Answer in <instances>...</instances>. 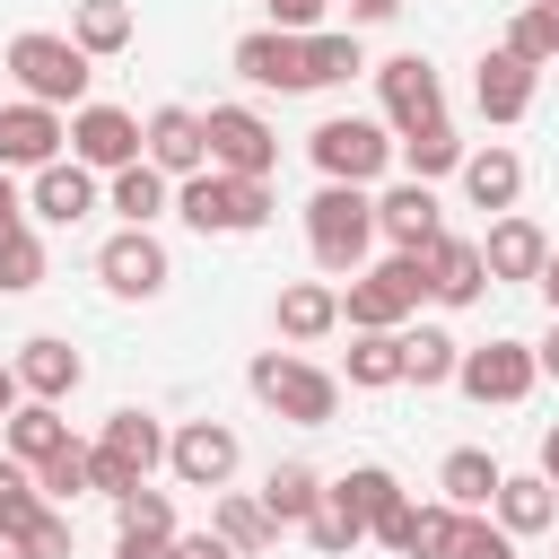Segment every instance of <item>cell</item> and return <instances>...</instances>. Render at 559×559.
I'll return each instance as SVG.
<instances>
[{
    "label": "cell",
    "mask_w": 559,
    "mask_h": 559,
    "mask_svg": "<svg viewBox=\"0 0 559 559\" xmlns=\"http://www.w3.org/2000/svg\"><path fill=\"white\" fill-rule=\"evenodd\" d=\"M533 87H542V70H533V61H515V52H480L472 105H480L489 122H524V114H533Z\"/></svg>",
    "instance_id": "22"
},
{
    "label": "cell",
    "mask_w": 559,
    "mask_h": 559,
    "mask_svg": "<svg viewBox=\"0 0 559 559\" xmlns=\"http://www.w3.org/2000/svg\"><path fill=\"white\" fill-rule=\"evenodd\" d=\"M245 384H253L262 411H280V419H297V428H332V411H341V376L314 367L306 349H262V358L245 367Z\"/></svg>",
    "instance_id": "3"
},
{
    "label": "cell",
    "mask_w": 559,
    "mask_h": 559,
    "mask_svg": "<svg viewBox=\"0 0 559 559\" xmlns=\"http://www.w3.org/2000/svg\"><path fill=\"white\" fill-rule=\"evenodd\" d=\"M454 384H463L480 411H489V402H498V411H507V402H524V393L542 384L533 341H480V349H463V358H454Z\"/></svg>",
    "instance_id": "10"
},
{
    "label": "cell",
    "mask_w": 559,
    "mask_h": 559,
    "mask_svg": "<svg viewBox=\"0 0 559 559\" xmlns=\"http://www.w3.org/2000/svg\"><path fill=\"white\" fill-rule=\"evenodd\" d=\"M236 79L245 87H280V96H297L306 87V35H280V26H253V35H236Z\"/></svg>",
    "instance_id": "16"
},
{
    "label": "cell",
    "mask_w": 559,
    "mask_h": 559,
    "mask_svg": "<svg viewBox=\"0 0 559 559\" xmlns=\"http://www.w3.org/2000/svg\"><path fill=\"white\" fill-rule=\"evenodd\" d=\"M114 524H122V533H148V542H175V498L140 480V489L114 498Z\"/></svg>",
    "instance_id": "41"
},
{
    "label": "cell",
    "mask_w": 559,
    "mask_h": 559,
    "mask_svg": "<svg viewBox=\"0 0 559 559\" xmlns=\"http://www.w3.org/2000/svg\"><path fill=\"white\" fill-rule=\"evenodd\" d=\"M419 262H428V297L437 306H480V288H489V262H480V245L472 236H428L419 245Z\"/></svg>",
    "instance_id": "17"
},
{
    "label": "cell",
    "mask_w": 559,
    "mask_h": 559,
    "mask_svg": "<svg viewBox=\"0 0 559 559\" xmlns=\"http://www.w3.org/2000/svg\"><path fill=\"white\" fill-rule=\"evenodd\" d=\"M533 367H542V376H559V314H550V332L533 341Z\"/></svg>",
    "instance_id": "51"
},
{
    "label": "cell",
    "mask_w": 559,
    "mask_h": 559,
    "mask_svg": "<svg viewBox=\"0 0 559 559\" xmlns=\"http://www.w3.org/2000/svg\"><path fill=\"white\" fill-rule=\"evenodd\" d=\"M550 559H559V550H550Z\"/></svg>",
    "instance_id": "57"
},
{
    "label": "cell",
    "mask_w": 559,
    "mask_h": 559,
    "mask_svg": "<svg viewBox=\"0 0 559 559\" xmlns=\"http://www.w3.org/2000/svg\"><path fill=\"white\" fill-rule=\"evenodd\" d=\"M96 280H105L114 297H140V306H148V297L175 280V262H166V245H157L148 227H114V236L96 245Z\"/></svg>",
    "instance_id": "12"
},
{
    "label": "cell",
    "mask_w": 559,
    "mask_h": 559,
    "mask_svg": "<svg viewBox=\"0 0 559 559\" xmlns=\"http://www.w3.org/2000/svg\"><path fill=\"white\" fill-rule=\"evenodd\" d=\"M61 148H70V122H61V105H35V96L0 105V166H9V175H35V166H52Z\"/></svg>",
    "instance_id": "13"
},
{
    "label": "cell",
    "mask_w": 559,
    "mask_h": 559,
    "mask_svg": "<svg viewBox=\"0 0 559 559\" xmlns=\"http://www.w3.org/2000/svg\"><path fill=\"white\" fill-rule=\"evenodd\" d=\"M271 323H280V341H288V349H306V341L341 332V288H332V280H288V288H280V306H271Z\"/></svg>",
    "instance_id": "24"
},
{
    "label": "cell",
    "mask_w": 559,
    "mask_h": 559,
    "mask_svg": "<svg viewBox=\"0 0 559 559\" xmlns=\"http://www.w3.org/2000/svg\"><path fill=\"white\" fill-rule=\"evenodd\" d=\"M358 70H367L358 26H341V35H332V26H314V35H306V87H349Z\"/></svg>",
    "instance_id": "35"
},
{
    "label": "cell",
    "mask_w": 559,
    "mask_h": 559,
    "mask_svg": "<svg viewBox=\"0 0 559 559\" xmlns=\"http://www.w3.org/2000/svg\"><path fill=\"white\" fill-rule=\"evenodd\" d=\"M533 9H542V17H550V26H559V0H533Z\"/></svg>",
    "instance_id": "55"
},
{
    "label": "cell",
    "mask_w": 559,
    "mask_h": 559,
    "mask_svg": "<svg viewBox=\"0 0 559 559\" xmlns=\"http://www.w3.org/2000/svg\"><path fill=\"white\" fill-rule=\"evenodd\" d=\"M0 70L35 96V105H87V79H96V61L70 44V35H44V26H26V35H9V52H0Z\"/></svg>",
    "instance_id": "5"
},
{
    "label": "cell",
    "mask_w": 559,
    "mask_h": 559,
    "mask_svg": "<svg viewBox=\"0 0 559 559\" xmlns=\"http://www.w3.org/2000/svg\"><path fill=\"white\" fill-rule=\"evenodd\" d=\"M105 210H122V227H157V218L175 210V183H166L148 157H131V166H114V183H105Z\"/></svg>",
    "instance_id": "26"
},
{
    "label": "cell",
    "mask_w": 559,
    "mask_h": 559,
    "mask_svg": "<svg viewBox=\"0 0 559 559\" xmlns=\"http://www.w3.org/2000/svg\"><path fill=\"white\" fill-rule=\"evenodd\" d=\"M17 218H26V192H17V183H9V166H0V227H17Z\"/></svg>",
    "instance_id": "52"
},
{
    "label": "cell",
    "mask_w": 559,
    "mask_h": 559,
    "mask_svg": "<svg viewBox=\"0 0 559 559\" xmlns=\"http://www.w3.org/2000/svg\"><path fill=\"white\" fill-rule=\"evenodd\" d=\"M9 550H17V559H70V550H79V533H70V515H61V507H44Z\"/></svg>",
    "instance_id": "44"
},
{
    "label": "cell",
    "mask_w": 559,
    "mask_h": 559,
    "mask_svg": "<svg viewBox=\"0 0 559 559\" xmlns=\"http://www.w3.org/2000/svg\"><path fill=\"white\" fill-rule=\"evenodd\" d=\"M454 515H463V507H445V498H437V507L411 498V515H402V559H437L445 533H454Z\"/></svg>",
    "instance_id": "42"
},
{
    "label": "cell",
    "mask_w": 559,
    "mask_h": 559,
    "mask_svg": "<svg viewBox=\"0 0 559 559\" xmlns=\"http://www.w3.org/2000/svg\"><path fill=\"white\" fill-rule=\"evenodd\" d=\"M201 131H210V166L218 175H280V131L253 105H210Z\"/></svg>",
    "instance_id": "9"
},
{
    "label": "cell",
    "mask_w": 559,
    "mask_h": 559,
    "mask_svg": "<svg viewBox=\"0 0 559 559\" xmlns=\"http://www.w3.org/2000/svg\"><path fill=\"white\" fill-rule=\"evenodd\" d=\"M445 227V210H437V183H393V192H376V236L393 245V253H419L428 236Z\"/></svg>",
    "instance_id": "19"
},
{
    "label": "cell",
    "mask_w": 559,
    "mask_h": 559,
    "mask_svg": "<svg viewBox=\"0 0 559 559\" xmlns=\"http://www.w3.org/2000/svg\"><path fill=\"white\" fill-rule=\"evenodd\" d=\"M26 210H35L44 227H79V218L96 210V166H79V157H52V166H35V183H26Z\"/></svg>",
    "instance_id": "18"
},
{
    "label": "cell",
    "mask_w": 559,
    "mask_h": 559,
    "mask_svg": "<svg viewBox=\"0 0 559 559\" xmlns=\"http://www.w3.org/2000/svg\"><path fill=\"white\" fill-rule=\"evenodd\" d=\"M210 533H218L236 559H253V550H271V542H280V524L262 515V498H253V489H210Z\"/></svg>",
    "instance_id": "27"
},
{
    "label": "cell",
    "mask_w": 559,
    "mask_h": 559,
    "mask_svg": "<svg viewBox=\"0 0 559 559\" xmlns=\"http://www.w3.org/2000/svg\"><path fill=\"white\" fill-rule=\"evenodd\" d=\"M489 515L524 542V533H550V515H559V489L542 480V472H507L498 480V498H489Z\"/></svg>",
    "instance_id": "30"
},
{
    "label": "cell",
    "mask_w": 559,
    "mask_h": 559,
    "mask_svg": "<svg viewBox=\"0 0 559 559\" xmlns=\"http://www.w3.org/2000/svg\"><path fill=\"white\" fill-rule=\"evenodd\" d=\"M393 148H402L411 183H437V175H454V166H463V140H454V122H419V131H402Z\"/></svg>",
    "instance_id": "36"
},
{
    "label": "cell",
    "mask_w": 559,
    "mask_h": 559,
    "mask_svg": "<svg viewBox=\"0 0 559 559\" xmlns=\"http://www.w3.org/2000/svg\"><path fill=\"white\" fill-rule=\"evenodd\" d=\"M376 96H384V131L445 122V79H437L428 52H393V61H376Z\"/></svg>",
    "instance_id": "8"
},
{
    "label": "cell",
    "mask_w": 559,
    "mask_h": 559,
    "mask_svg": "<svg viewBox=\"0 0 559 559\" xmlns=\"http://www.w3.org/2000/svg\"><path fill=\"white\" fill-rule=\"evenodd\" d=\"M306 157L323 166V183H376L393 166V140H384L376 114H323L306 131Z\"/></svg>",
    "instance_id": "7"
},
{
    "label": "cell",
    "mask_w": 559,
    "mask_h": 559,
    "mask_svg": "<svg viewBox=\"0 0 559 559\" xmlns=\"http://www.w3.org/2000/svg\"><path fill=\"white\" fill-rule=\"evenodd\" d=\"M35 489H44L52 507H70V498H87V489H96V480H87V445H79V437H61V445H52L44 463H35Z\"/></svg>",
    "instance_id": "39"
},
{
    "label": "cell",
    "mask_w": 559,
    "mask_h": 559,
    "mask_svg": "<svg viewBox=\"0 0 559 559\" xmlns=\"http://www.w3.org/2000/svg\"><path fill=\"white\" fill-rule=\"evenodd\" d=\"M262 17H271L280 35H314V26H323V0H262Z\"/></svg>",
    "instance_id": "46"
},
{
    "label": "cell",
    "mask_w": 559,
    "mask_h": 559,
    "mask_svg": "<svg viewBox=\"0 0 559 559\" xmlns=\"http://www.w3.org/2000/svg\"><path fill=\"white\" fill-rule=\"evenodd\" d=\"M175 218L192 236H253L271 218V175H218V166H201V175L175 183Z\"/></svg>",
    "instance_id": "1"
},
{
    "label": "cell",
    "mask_w": 559,
    "mask_h": 559,
    "mask_svg": "<svg viewBox=\"0 0 559 559\" xmlns=\"http://www.w3.org/2000/svg\"><path fill=\"white\" fill-rule=\"evenodd\" d=\"M17 402H26V384H17V367H9V358H0V419H9V411H17Z\"/></svg>",
    "instance_id": "53"
},
{
    "label": "cell",
    "mask_w": 559,
    "mask_h": 559,
    "mask_svg": "<svg viewBox=\"0 0 559 559\" xmlns=\"http://www.w3.org/2000/svg\"><path fill=\"white\" fill-rule=\"evenodd\" d=\"M323 498H332V507H341V515H349L358 533H376V524H384V515L402 507V480H393L384 463H349L341 480H323Z\"/></svg>",
    "instance_id": "25"
},
{
    "label": "cell",
    "mask_w": 559,
    "mask_h": 559,
    "mask_svg": "<svg viewBox=\"0 0 559 559\" xmlns=\"http://www.w3.org/2000/svg\"><path fill=\"white\" fill-rule=\"evenodd\" d=\"M341 384H349V393H384V384H402V332H349Z\"/></svg>",
    "instance_id": "33"
},
{
    "label": "cell",
    "mask_w": 559,
    "mask_h": 559,
    "mask_svg": "<svg viewBox=\"0 0 559 559\" xmlns=\"http://www.w3.org/2000/svg\"><path fill=\"white\" fill-rule=\"evenodd\" d=\"M542 480H550V489H559V419H550V428H542Z\"/></svg>",
    "instance_id": "54"
},
{
    "label": "cell",
    "mask_w": 559,
    "mask_h": 559,
    "mask_svg": "<svg viewBox=\"0 0 559 559\" xmlns=\"http://www.w3.org/2000/svg\"><path fill=\"white\" fill-rule=\"evenodd\" d=\"M166 559H236V550H227L218 533H175V542H166Z\"/></svg>",
    "instance_id": "47"
},
{
    "label": "cell",
    "mask_w": 559,
    "mask_h": 559,
    "mask_svg": "<svg viewBox=\"0 0 559 559\" xmlns=\"http://www.w3.org/2000/svg\"><path fill=\"white\" fill-rule=\"evenodd\" d=\"M498 480H507V472H498L489 445H454V454L437 463V489H445V507H463V515H480V507L498 498Z\"/></svg>",
    "instance_id": "29"
},
{
    "label": "cell",
    "mask_w": 559,
    "mask_h": 559,
    "mask_svg": "<svg viewBox=\"0 0 559 559\" xmlns=\"http://www.w3.org/2000/svg\"><path fill=\"white\" fill-rule=\"evenodd\" d=\"M419 297H428V262H419V253H384L376 271H349L341 323H349V332H402V323L419 314Z\"/></svg>",
    "instance_id": "4"
},
{
    "label": "cell",
    "mask_w": 559,
    "mask_h": 559,
    "mask_svg": "<svg viewBox=\"0 0 559 559\" xmlns=\"http://www.w3.org/2000/svg\"><path fill=\"white\" fill-rule=\"evenodd\" d=\"M454 358H463V341L445 332V323H419V332H402V384H454Z\"/></svg>",
    "instance_id": "34"
},
{
    "label": "cell",
    "mask_w": 559,
    "mask_h": 559,
    "mask_svg": "<svg viewBox=\"0 0 559 559\" xmlns=\"http://www.w3.org/2000/svg\"><path fill=\"white\" fill-rule=\"evenodd\" d=\"M131 35H140L131 0H79V9H70V44H79L87 61H114V52H131Z\"/></svg>",
    "instance_id": "31"
},
{
    "label": "cell",
    "mask_w": 559,
    "mask_h": 559,
    "mask_svg": "<svg viewBox=\"0 0 559 559\" xmlns=\"http://www.w3.org/2000/svg\"><path fill=\"white\" fill-rule=\"evenodd\" d=\"M533 288H542V306H550V314H559V245H550V253H542V271H533Z\"/></svg>",
    "instance_id": "49"
},
{
    "label": "cell",
    "mask_w": 559,
    "mask_h": 559,
    "mask_svg": "<svg viewBox=\"0 0 559 559\" xmlns=\"http://www.w3.org/2000/svg\"><path fill=\"white\" fill-rule=\"evenodd\" d=\"M26 288H44V236L17 218L0 227V297H26Z\"/></svg>",
    "instance_id": "37"
},
{
    "label": "cell",
    "mask_w": 559,
    "mask_h": 559,
    "mask_svg": "<svg viewBox=\"0 0 559 559\" xmlns=\"http://www.w3.org/2000/svg\"><path fill=\"white\" fill-rule=\"evenodd\" d=\"M454 175H463V201H472V210H489V218L524 201V157H515L507 140H489V148H463V166H454Z\"/></svg>",
    "instance_id": "21"
},
{
    "label": "cell",
    "mask_w": 559,
    "mask_h": 559,
    "mask_svg": "<svg viewBox=\"0 0 559 559\" xmlns=\"http://www.w3.org/2000/svg\"><path fill=\"white\" fill-rule=\"evenodd\" d=\"M253 498H262V515L288 533V524H306V515L323 507V472H314V463H271V480H262Z\"/></svg>",
    "instance_id": "32"
},
{
    "label": "cell",
    "mask_w": 559,
    "mask_h": 559,
    "mask_svg": "<svg viewBox=\"0 0 559 559\" xmlns=\"http://www.w3.org/2000/svg\"><path fill=\"white\" fill-rule=\"evenodd\" d=\"M157 463H166V428H157L148 411H114V419H105V437L87 445V480H96V498L140 489Z\"/></svg>",
    "instance_id": "6"
},
{
    "label": "cell",
    "mask_w": 559,
    "mask_h": 559,
    "mask_svg": "<svg viewBox=\"0 0 559 559\" xmlns=\"http://www.w3.org/2000/svg\"><path fill=\"white\" fill-rule=\"evenodd\" d=\"M236 463H245V445H236L227 419H183V428L166 437V472H175L183 489H227Z\"/></svg>",
    "instance_id": "11"
},
{
    "label": "cell",
    "mask_w": 559,
    "mask_h": 559,
    "mask_svg": "<svg viewBox=\"0 0 559 559\" xmlns=\"http://www.w3.org/2000/svg\"><path fill=\"white\" fill-rule=\"evenodd\" d=\"M70 157L96 166V175L131 166L140 157V114H122V105H70Z\"/></svg>",
    "instance_id": "15"
},
{
    "label": "cell",
    "mask_w": 559,
    "mask_h": 559,
    "mask_svg": "<svg viewBox=\"0 0 559 559\" xmlns=\"http://www.w3.org/2000/svg\"><path fill=\"white\" fill-rule=\"evenodd\" d=\"M306 542H314V550H323V559H349V550H358V542H367V533H358V524H349V515H341V507H332V498H323V507H314V515H306Z\"/></svg>",
    "instance_id": "45"
},
{
    "label": "cell",
    "mask_w": 559,
    "mask_h": 559,
    "mask_svg": "<svg viewBox=\"0 0 559 559\" xmlns=\"http://www.w3.org/2000/svg\"><path fill=\"white\" fill-rule=\"evenodd\" d=\"M384 17H402V0H349V26H384Z\"/></svg>",
    "instance_id": "48"
},
{
    "label": "cell",
    "mask_w": 559,
    "mask_h": 559,
    "mask_svg": "<svg viewBox=\"0 0 559 559\" xmlns=\"http://www.w3.org/2000/svg\"><path fill=\"white\" fill-rule=\"evenodd\" d=\"M498 52H515V61L550 70V61H559V26H550L542 9H515V17H507V44H498Z\"/></svg>",
    "instance_id": "43"
},
{
    "label": "cell",
    "mask_w": 559,
    "mask_h": 559,
    "mask_svg": "<svg viewBox=\"0 0 559 559\" xmlns=\"http://www.w3.org/2000/svg\"><path fill=\"white\" fill-rule=\"evenodd\" d=\"M44 507H52V498L35 489V472H26L17 454H0V542H17V533L44 515Z\"/></svg>",
    "instance_id": "38"
},
{
    "label": "cell",
    "mask_w": 559,
    "mask_h": 559,
    "mask_svg": "<svg viewBox=\"0 0 559 559\" xmlns=\"http://www.w3.org/2000/svg\"><path fill=\"white\" fill-rule=\"evenodd\" d=\"M140 157H148L166 183L201 175V166H210V131H201V114H192V105H157V114L140 122Z\"/></svg>",
    "instance_id": "14"
},
{
    "label": "cell",
    "mask_w": 559,
    "mask_h": 559,
    "mask_svg": "<svg viewBox=\"0 0 559 559\" xmlns=\"http://www.w3.org/2000/svg\"><path fill=\"white\" fill-rule=\"evenodd\" d=\"M61 437H70V419H61V402H35V393H26V402H17L9 419H0V454H17L26 472H35V463H44V454H52Z\"/></svg>",
    "instance_id": "28"
},
{
    "label": "cell",
    "mask_w": 559,
    "mask_h": 559,
    "mask_svg": "<svg viewBox=\"0 0 559 559\" xmlns=\"http://www.w3.org/2000/svg\"><path fill=\"white\" fill-rule=\"evenodd\" d=\"M542 253H550V236H542L524 210H498V218H489V236H480L489 288H498V280H533V271H542Z\"/></svg>",
    "instance_id": "23"
},
{
    "label": "cell",
    "mask_w": 559,
    "mask_h": 559,
    "mask_svg": "<svg viewBox=\"0 0 559 559\" xmlns=\"http://www.w3.org/2000/svg\"><path fill=\"white\" fill-rule=\"evenodd\" d=\"M367 245H376V192L367 183H323L306 201V253H314V271L349 280L367 262Z\"/></svg>",
    "instance_id": "2"
},
{
    "label": "cell",
    "mask_w": 559,
    "mask_h": 559,
    "mask_svg": "<svg viewBox=\"0 0 559 559\" xmlns=\"http://www.w3.org/2000/svg\"><path fill=\"white\" fill-rule=\"evenodd\" d=\"M9 367H17V384H26L35 402H70V393L87 384V358H79L61 332H35V341H17V358H9Z\"/></svg>",
    "instance_id": "20"
},
{
    "label": "cell",
    "mask_w": 559,
    "mask_h": 559,
    "mask_svg": "<svg viewBox=\"0 0 559 559\" xmlns=\"http://www.w3.org/2000/svg\"><path fill=\"white\" fill-rule=\"evenodd\" d=\"M0 559H17V550H9V542H0Z\"/></svg>",
    "instance_id": "56"
},
{
    "label": "cell",
    "mask_w": 559,
    "mask_h": 559,
    "mask_svg": "<svg viewBox=\"0 0 559 559\" xmlns=\"http://www.w3.org/2000/svg\"><path fill=\"white\" fill-rule=\"evenodd\" d=\"M114 559H166V542H148V533H122V542H114Z\"/></svg>",
    "instance_id": "50"
},
{
    "label": "cell",
    "mask_w": 559,
    "mask_h": 559,
    "mask_svg": "<svg viewBox=\"0 0 559 559\" xmlns=\"http://www.w3.org/2000/svg\"><path fill=\"white\" fill-rule=\"evenodd\" d=\"M437 559H515V533L480 507V515H454V533H445V550Z\"/></svg>",
    "instance_id": "40"
}]
</instances>
